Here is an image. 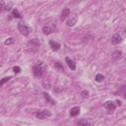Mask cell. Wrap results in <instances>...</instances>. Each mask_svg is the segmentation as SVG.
Returning a JSON list of instances; mask_svg holds the SVG:
<instances>
[{"instance_id":"cell-5","label":"cell","mask_w":126,"mask_h":126,"mask_svg":"<svg viewBox=\"0 0 126 126\" xmlns=\"http://www.w3.org/2000/svg\"><path fill=\"white\" fill-rule=\"evenodd\" d=\"M55 28H56V26L54 24H47L42 28V32L44 34H49V33L54 32Z\"/></svg>"},{"instance_id":"cell-22","label":"cell","mask_w":126,"mask_h":126,"mask_svg":"<svg viewBox=\"0 0 126 126\" xmlns=\"http://www.w3.org/2000/svg\"><path fill=\"white\" fill-rule=\"evenodd\" d=\"M11 6H12V3H9L7 6H5L4 9H5V10H10V9H11Z\"/></svg>"},{"instance_id":"cell-2","label":"cell","mask_w":126,"mask_h":126,"mask_svg":"<svg viewBox=\"0 0 126 126\" xmlns=\"http://www.w3.org/2000/svg\"><path fill=\"white\" fill-rule=\"evenodd\" d=\"M18 30H19V32H20L22 34H24V35H29V34L31 33V32H32V28L29 27L27 24H25V23H23V22L18 23Z\"/></svg>"},{"instance_id":"cell-8","label":"cell","mask_w":126,"mask_h":126,"mask_svg":"<svg viewBox=\"0 0 126 126\" xmlns=\"http://www.w3.org/2000/svg\"><path fill=\"white\" fill-rule=\"evenodd\" d=\"M65 61H66L67 65L69 66V68H70L71 70H75V69H76V63H75L72 59H70L69 57H66V58H65Z\"/></svg>"},{"instance_id":"cell-15","label":"cell","mask_w":126,"mask_h":126,"mask_svg":"<svg viewBox=\"0 0 126 126\" xmlns=\"http://www.w3.org/2000/svg\"><path fill=\"white\" fill-rule=\"evenodd\" d=\"M12 15L15 17V18H22V15L20 14V12L17 10V9H14L13 12H12Z\"/></svg>"},{"instance_id":"cell-7","label":"cell","mask_w":126,"mask_h":126,"mask_svg":"<svg viewBox=\"0 0 126 126\" xmlns=\"http://www.w3.org/2000/svg\"><path fill=\"white\" fill-rule=\"evenodd\" d=\"M79 126H94V123L88 119H81L78 121Z\"/></svg>"},{"instance_id":"cell-10","label":"cell","mask_w":126,"mask_h":126,"mask_svg":"<svg viewBox=\"0 0 126 126\" xmlns=\"http://www.w3.org/2000/svg\"><path fill=\"white\" fill-rule=\"evenodd\" d=\"M68 16H70V9L69 8H65L62 10L61 13V20H65Z\"/></svg>"},{"instance_id":"cell-21","label":"cell","mask_w":126,"mask_h":126,"mask_svg":"<svg viewBox=\"0 0 126 126\" xmlns=\"http://www.w3.org/2000/svg\"><path fill=\"white\" fill-rule=\"evenodd\" d=\"M13 70H14V72H15V73H19V72L21 71V68H20L19 66H15V67L13 68Z\"/></svg>"},{"instance_id":"cell-18","label":"cell","mask_w":126,"mask_h":126,"mask_svg":"<svg viewBox=\"0 0 126 126\" xmlns=\"http://www.w3.org/2000/svg\"><path fill=\"white\" fill-rule=\"evenodd\" d=\"M13 42H14L13 38H12V37H9V38H7V39L5 40V42H4V43H5L6 45H8V44H11V43H13Z\"/></svg>"},{"instance_id":"cell-13","label":"cell","mask_w":126,"mask_h":126,"mask_svg":"<svg viewBox=\"0 0 126 126\" xmlns=\"http://www.w3.org/2000/svg\"><path fill=\"white\" fill-rule=\"evenodd\" d=\"M43 95H44V97L46 98V100H48L50 103H52V104H55V103H56V101H55V100H54V99H53V98H52V97H51V96H50L48 94L43 93Z\"/></svg>"},{"instance_id":"cell-16","label":"cell","mask_w":126,"mask_h":126,"mask_svg":"<svg viewBox=\"0 0 126 126\" xmlns=\"http://www.w3.org/2000/svg\"><path fill=\"white\" fill-rule=\"evenodd\" d=\"M55 67L58 68V69H59L60 71H62V72L64 71V67L62 66V64H61L60 62H55Z\"/></svg>"},{"instance_id":"cell-12","label":"cell","mask_w":126,"mask_h":126,"mask_svg":"<svg viewBox=\"0 0 126 126\" xmlns=\"http://www.w3.org/2000/svg\"><path fill=\"white\" fill-rule=\"evenodd\" d=\"M80 113V107L79 106H75L73 108H71L70 110V115L71 116H77Z\"/></svg>"},{"instance_id":"cell-23","label":"cell","mask_w":126,"mask_h":126,"mask_svg":"<svg viewBox=\"0 0 126 126\" xmlns=\"http://www.w3.org/2000/svg\"><path fill=\"white\" fill-rule=\"evenodd\" d=\"M125 97H126V93H125Z\"/></svg>"},{"instance_id":"cell-4","label":"cell","mask_w":126,"mask_h":126,"mask_svg":"<svg viewBox=\"0 0 126 126\" xmlns=\"http://www.w3.org/2000/svg\"><path fill=\"white\" fill-rule=\"evenodd\" d=\"M122 39H123L122 33H121L120 32H117L116 33H114V34L112 35V37H111V42H112L113 44H118V43H120V42L122 41Z\"/></svg>"},{"instance_id":"cell-6","label":"cell","mask_w":126,"mask_h":126,"mask_svg":"<svg viewBox=\"0 0 126 126\" xmlns=\"http://www.w3.org/2000/svg\"><path fill=\"white\" fill-rule=\"evenodd\" d=\"M104 107L106 108V110H107V111L112 112V111L115 109L116 105H115V103H114L113 101H106V102L104 103Z\"/></svg>"},{"instance_id":"cell-24","label":"cell","mask_w":126,"mask_h":126,"mask_svg":"<svg viewBox=\"0 0 126 126\" xmlns=\"http://www.w3.org/2000/svg\"><path fill=\"white\" fill-rule=\"evenodd\" d=\"M125 32H126V29H125Z\"/></svg>"},{"instance_id":"cell-9","label":"cell","mask_w":126,"mask_h":126,"mask_svg":"<svg viewBox=\"0 0 126 126\" xmlns=\"http://www.w3.org/2000/svg\"><path fill=\"white\" fill-rule=\"evenodd\" d=\"M49 45H50V47H51L53 50H58V49L61 47L60 43L57 42V41H54V40H50V41H49Z\"/></svg>"},{"instance_id":"cell-3","label":"cell","mask_w":126,"mask_h":126,"mask_svg":"<svg viewBox=\"0 0 126 126\" xmlns=\"http://www.w3.org/2000/svg\"><path fill=\"white\" fill-rule=\"evenodd\" d=\"M35 116L37 118H39V119H45V118L51 116V112L49 110H47V109H43V110H40V111L36 112Z\"/></svg>"},{"instance_id":"cell-20","label":"cell","mask_w":126,"mask_h":126,"mask_svg":"<svg viewBox=\"0 0 126 126\" xmlns=\"http://www.w3.org/2000/svg\"><path fill=\"white\" fill-rule=\"evenodd\" d=\"M81 94H82V97H83V98H86V97L89 96V93H88L87 91H83V92L81 93Z\"/></svg>"},{"instance_id":"cell-11","label":"cell","mask_w":126,"mask_h":126,"mask_svg":"<svg viewBox=\"0 0 126 126\" xmlns=\"http://www.w3.org/2000/svg\"><path fill=\"white\" fill-rule=\"evenodd\" d=\"M76 22H77V17L76 16H71V18H69L67 20V26L72 27V26H74L76 24Z\"/></svg>"},{"instance_id":"cell-14","label":"cell","mask_w":126,"mask_h":126,"mask_svg":"<svg viewBox=\"0 0 126 126\" xmlns=\"http://www.w3.org/2000/svg\"><path fill=\"white\" fill-rule=\"evenodd\" d=\"M121 55H122V52H121L120 50H116V51H114L113 54H112V56H113V58H114L115 60H116L117 58H120Z\"/></svg>"},{"instance_id":"cell-1","label":"cell","mask_w":126,"mask_h":126,"mask_svg":"<svg viewBox=\"0 0 126 126\" xmlns=\"http://www.w3.org/2000/svg\"><path fill=\"white\" fill-rule=\"evenodd\" d=\"M44 71H45V65L41 61L40 62H36L32 67V73H33L34 77H36V78L41 77L43 75Z\"/></svg>"},{"instance_id":"cell-17","label":"cell","mask_w":126,"mask_h":126,"mask_svg":"<svg viewBox=\"0 0 126 126\" xmlns=\"http://www.w3.org/2000/svg\"><path fill=\"white\" fill-rule=\"evenodd\" d=\"M103 79H104V77H103L101 74H97V75L95 76V81H96V82H101Z\"/></svg>"},{"instance_id":"cell-19","label":"cell","mask_w":126,"mask_h":126,"mask_svg":"<svg viewBox=\"0 0 126 126\" xmlns=\"http://www.w3.org/2000/svg\"><path fill=\"white\" fill-rule=\"evenodd\" d=\"M11 79V77H6V78H3L2 80H1V82H0V86H2L4 83H6V82H8L9 80Z\"/></svg>"}]
</instances>
